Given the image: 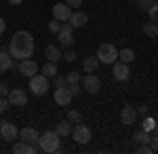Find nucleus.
I'll return each mask as SVG.
<instances>
[{"instance_id":"nucleus-1","label":"nucleus","mask_w":158,"mask_h":154,"mask_svg":"<svg viewBox=\"0 0 158 154\" xmlns=\"http://www.w3.org/2000/svg\"><path fill=\"white\" fill-rule=\"evenodd\" d=\"M9 53L13 59H27L34 55V36L27 30H19L15 32L9 42Z\"/></svg>"},{"instance_id":"nucleus-2","label":"nucleus","mask_w":158,"mask_h":154,"mask_svg":"<svg viewBox=\"0 0 158 154\" xmlns=\"http://www.w3.org/2000/svg\"><path fill=\"white\" fill-rule=\"evenodd\" d=\"M38 148H40L42 152H47V154L59 152L61 150V135L55 129L40 133V137H38Z\"/></svg>"},{"instance_id":"nucleus-3","label":"nucleus","mask_w":158,"mask_h":154,"mask_svg":"<svg viewBox=\"0 0 158 154\" xmlns=\"http://www.w3.org/2000/svg\"><path fill=\"white\" fill-rule=\"evenodd\" d=\"M99 59V63H106V66H112L114 61L118 59V49L114 47L112 42H103V45H99L97 49V55H95Z\"/></svg>"},{"instance_id":"nucleus-4","label":"nucleus","mask_w":158,"mask_h":154,"mask_svg":"<svg viewBox=\"0 0 158 154\" xmlns=\"http://www.w3.org/2000/svg\"><path fill=\"white\" fill-rule=\"evenodd\" d=\"M30 91L38 97H42L44 93H49V78L44 76V74H34L32 78H30Z\"/></svg>"},{"instance_id":"nucleus-5","label":"nucleus","mask_w":158,"mask_h":154,"mask_svg":"<svg viewBox=\"0 0 158 154\" xmlns=\"http://www.w3.org/2000/svg\"><path fill=\"white\" fill-rule=\"evenodd\" d=\"M72 137H74L76 143H89L91 137H93V133H91V129L80 120V122H76V125L72 127Z\"/></svg>"},{"instance_id":"nucleus-6","label":"nucleus","mask_w":158,"mask_h":154,"mask_svg":"<svg viewBox=\"0 0 158 154\" xmlns=\"http://www.w3.org/2000/svg\"><path fill=\"white\" fill-rule=\"evenodd\" d=\"M80 84H82L85 93L95 95V93H99V91H101V78H99V76H95V72H93V74H86V76H82Z\"/></svg>"},{"instance_id":"nucleus-7","label":"nucleus","mask_w":158,"mask_h":154,"mask_svg":"<svg viewBox=\"0 0 158 154\" xmlns=\"http://www.w3.org/2000/svg\"><path fill=\"white\" fill-rule=\"evenodd\" d=\"M0 137H2L4 142H17V137H19L17 125H13L9 120H2V122H0Z\"/></svg>"},{"instance_id":"nucleus-8","label":"nucleus","mask_w":158,"mask_h":154,"mask_svg":"<svg viewBox=\"0 0 158 154\" xmlns=\"http://www.w3.org/2000/svg\"><path fill=\"white\" fill-rule=\"evenodd\" d=\"M112 76L118 80V83H124L129 76H131V70H129V63H124V61H114L112 63Z\"/></svg>"},{"instance_id":"nucleus-9","label":"nucleus","mask_w":158,"mask_h":154,"mask_svg":"<svg viewBox=\"0 0 158 154\" xmlns=\"http://www.w3.org/2000/svg\"><path fill=\"white\" fill-rule=\"evenodd\" d=\"M57 38H59V45L63 49H72L74 45V28L72 25H61V30L57 32Z\"/></svg>"},{"instance_id":"nucleus-10","label":"nucleus","mask_w":158,"mask_h":154,"mask_svg":"<svg viewBox=\"0 0 158 154\" xmlns=\"http://www.w3.org/2000/svg\"><path fill=\"white\" fill-rule=\"evenodd\" d=\"M53 99H55V104L57 106H70V101L74 99V95L70 93V89L68 87H55V93H53Z\"/></svg>"},{"instance_id":"nucleus-11","label":"nucleus","mask_w":158,"mask_h":154,"mask_svg":"<svg viewBox=\"0 0 158 154\" xmlns=\"http://www.w3.org/2000/svg\"><path fill=\"white\" fill-rule=\"evenodd\" d=\"M53 17H55V19H59L61 24H68V21H70V17H72V9H70L65 2H57V4L53 6Z\"/></svg>"},{"instance_id":"nucleus-12","label":"nucleus","mask_w":158,"mask_h":154,"mask_svg":"<svg viewBox=\"0 0 158 154\" xmlns=\"http://www.w3.org/2000/svg\"><path fill=\"white\" fill-rule=\"evenodd\" d=\"M6 99H9V104H11V106L21 108V106L27 104V93H25L23 89H13V91H9Z\"/></svg>"},{"instance_id":"nucleus-13","label":"nucleus","mask_w":158,"mask_h":154,"mask_svg":"<svg viewBox=\"0 0 158 154\" xmlns=\"http://www.w3.org/2000/svg\"><path fill=\"white\" fill-rule=\"evenodd\" d=\"M38 63L32 57H27V59H21V63H19V74L21 76H27V78H32L34 74H38Z\"/></svg>"},{"instance_id":"nucleus-14","label":"nucleus","mask_w":158,"mask_h":154,"mask_svg":"<svg viewBox=\"0 0 158 154\" xmlns=\"http://www.w3.org/2000/svg\"><path fill=\"white\" fill-rule=\"evenodd\" d=\"M137 108L131 106V104H127V106L120 110V122L122 125H135V120H137Z\"/></svg>"},{"instance_id":"nucleus-15","label":"nucleus","mask_w":158,"mask_h":154,"mask_svg":"<svg viewBox=\"0 0 158 154\" xmlns=\"http://www.w3.org/2000/svg\"><path fill=\"white\" fill-rule=\"evenodd\" d=\"M38 137H40V133H38L34 127H25V129H19V139L25 143H38Z\"/></svg>"},{"instance_id":"nucleus-16","label":"nucleus","mask_w":158,"mask_h":154,"mask_svg":"<svg viewBox=\"0 0 158 154\" xmlns=\"http://www.w3.org/2000/svg\"><path fill=\"white\" fill-rule=\"evenodd\" d=\"M89 24V15L85 11H72V17H70V25H72L74 30H78V28H85Z\"/></svg>"},{"instance_id":"nucleus-17","label":"nucleus","mask_w":158,"mask_h":154,"mask_svg":"<svg viewBox=\"0 0 158 154\" xmlns=\"http://www.w3.org/2000/svg\"><path fill=\"white\" fill-rule=\"evenodd\" d=\"M44 57H47V61H57L61 59V49L55 47V45H47L44 47Z\"/></svg>"},{"instance_id":"nucleus-18","label":"nucleus","mask_w":158,"mask_h":154,"mask_svg":"<svg viewBox=\"0 0 158 154\" xmlns=\"http://www.w3.org/2000/svg\"><path fill=\"white\" fill-rule=\"evenodd\" d=\"M9 68H13V57H11V53H9V51H0V76L9 70Z\"/></svg>"},{"instance_id":"nucleus-19","label":"nucleus","mask_w":158,"mask_h":154,"mask_svg":"<svg viewBox=\"0 0 158 154\" xmlns=\"http://www.w3.org/2000/svg\"><path fill=\"white\" fill-rule=\"evenodd\" d=\"M13 152L15 154H34L36 152V146H34V143H25V142L13 143Z\"/></svg>"},{"instance_id":"nucleus-20","label":"nucleus","mask_w":158,"mask_h":154,"mask_svg":"<svg viewBox=\"0 0 158 154\" xmlns=\"http://www.w3.org/2000/svg\"><path fill=\"white\" fill-rule=\"evenodd\" d=\"M55 131L59 133L61 137H68V135H72V122L65 118V120H59L57 125H55Z\"/></svg>"},{"instance_id":"nucleus-21","label":"nucleus","mask_w":158,"mask_h":154,"mask_svg":"<svg viewBox=\"0 0 158 154\" xmlns=\"http://www.w3.org/2000/svg\"><path fill=\"white\" fill-rule=\"evenodd\" d=\"M99 68V59L93 55V57H86V59H82V70L86 72V74H93V72H97Z\"/></svg>"},{"instance_id":"nucleus-22","label":"nucleus","mask_w":158,"mask_h":154,"mask_svg":"<svg viewBox=\"0 0 158 154\" xmlns=\"http://www.w3.org/2000/svg\"><path fill=\"white\" fill-rule=\"evenodd\" d=\"M150 133L143 129H139V131H135V135H133V143H137V146H146V143H150Z\"/></svg>"},{"instance_id":"nucleus-23","label":"nucleus","mask_w":158,"mask_h":154,"mask_svg":"<svg viewBox=\"0 0 158 154\" xmlns=\"http://www.w3.org/2000/svg\"><path fill=\"white\" fill-rule=\"evenodd\" d=\"M40 74H44L47 78H55V76H57V63H55V61H47V63L40 68Z\"/></svg>"},{"instance_id":"nucleus-24","label":"nucleus","mask_w":158,"mask_h":154,"mask_svg":"<svg viewBox=\"0 0 158 154\" xmlns=\"http://www.w3.org/2000/svg\"><path fill=\"white\" fill-rule=\"evenodd\" d=\"M143 34L150 36V38H158V24L156 21H148V24H143Z\"/></svg>"},{"instance_id":"nucleus-25","label":"nucleus","mask_w":158,"mask_h":154,"mask_svg":"<svg viewBox=\"0 0 158 154\" xmlns=\"http://www.w3.org/2000/svg\"><path fill=\"white\" fill-rule=\"evenodd\" d=\"M118 59L120 61H124V63H131V61H135V51L133 49H122L120 53H118Z\"/></svg>"},{"instance_id":"nucleus-26","label":"nucleus","mask_w":158,"mask_h":154,"mask_svg":"<svg viewBox=\"0 0 158 154\" xmlns=\"http://www.w3.org/2000/svg\"><path fill=\"white\" fill-rule=\"evenodd\" d=\"M141 129L148 131V133H152V131L156 129V118H150L146 114V118H143V122H141Z\"/></svg>"},{"instance_id":"nucleus-27","label":"nucleus","mask_w":158,"mask_h":154,"mask_svg":"<svg viewBox=\"0 0 158 154\" xmlns=\"http://www.w3.org/2000/svg\"><path fill=\"white\" fill-rule=\"evenodd\" d=\"M65 80H68V84H80V80H82V76H80V72H68V76H65Z\"/></svg>"},{"instance_id":"nucleus-28","label":"nucleus","mask_w":158,"mask_h":154,"mask_svg":"<svg viewBox=\"0 0 158 154\" xmlns=\"http://www.w3.org/2000/svg\"><path fill=\"white\" fill-rule=\"evenodd\" d=\"M68 120L76 125V122H80V120H82V114H80L78 110H68Z\"/></svg>"},{"instance_id":"nucleus-29","label":"nucleus","mask_w":158,"mask_h":154,"mask_svg":"<svg viewBox=\"0 0 158 154\" xmlns=\"http://www.w3.org/2000/svg\"><path fill=\"white\" fill-rule=\"evenodd\" d=\"M61 25H63V24H61L59 19H55V17H53V19L49 21V32H51V34H57V32L61 30Z\"/></svg>"},{"instance_id":"nucleus-30","label":"nucleus","mask_w":158,"mask_h":154,"mask_svg":"<svg viewBox=\"0 0 158 154\" xmlns=\"http://www.w3.org/2000/svg\"><path fill=\"white\" fill-rule=\"evenodd\" d=\"M156 2H158V0H137V6H139L141 11L148 13V9H150V6H154Z\"/></svg>"},{"instance_id":"nucleus-31","label":"nucleus","mask_w":158,"mask_h":154,"mask_svg":"<svg viewBox=\"0 0 158 154\" xmlns=\"http://www.w3.org/2000/svg\"><path fill=\"white\" fill-rule=\"evenodd\" d=\"M148 15H150V19H152V21H156V24H158V2L154 4V6H150V9H148Z\"/></svg>"},{"instance_id":"nucleus-32","label":"nucleus","mask_w":158,"mask_h":154,"mask_svg":"<svg viewBox=\"0 0 158 154\" xmlns=\"http://www.w3.org/2000/svg\"><path fill=\"white\" fill-rule=\"evenodd\" d=\"M61 57H63V59L68 61V63H72V61H76V59H78V57H76V53H74V51H70V49H65V53H63Z\"/></svg>"},{"instance_id":"nucleus-33","label":"nucleus","mask_w":158,"mask_h":154,"mask_svg":"<svg viewBox=\"0 0 158 154\" xmlns=\"http://www.w3.org/2000/svg\"><path fill=\"white\" fill-rule=\"evenodd\" d=\"M154 152V148L150 146V143H146V146H139L137 148V154H152Z\"/></svg>"},{"instance_id":"nucleus-34","label":"nucleus","mask_w":158,"mask_h":154,"mask_svg":"<svg viewBox=\"0 0 158 154\" xmlns=\"http://www.w3.org/2000/svg\"><path fill=\"white\" fill-rule=\"evenodd\" d=\"M68 89H70V93L76 97V95H80V91H82V84H68Z\"/></svg>"},{"instance_id":"nucleus-35","label":"nucleus","mask_w":158,"mask_h":154,"mask_svg":"<svg viewBox=\"0 0 158 154\" xmlns=\"http://www.w3.org/2000/svg\"><path fill=\"white\" fill-rule=\"evenodd\" d=\"M65 4H68L70 9H80V6H82V0H65Z\"/></svg>"},{"instance_id":"nucleus-36","label":"nucleus","mask_w":158,"mask_h":154,"mask_svg":"<svg viewBox=\"0 0 158 154\" xmlns=\"http://www.w3.org/2000/svg\"><path fill=\"white\" fill-rule=\"evenodd\" d=\"M9 91H11V89H9V84L0 80V97H6V95H9Z\"/></svg>"},{"instance_id":"nucleus-37","label":"nucleus","mask_w":158,"mask_h":154,"mask_svg":"<svg viewBox=\"0 0 158 154\" xmlns=\"http://www.w3.org/2000/svg\"><path fill=\"white\" fill-rule=\"evenodd\" d=\"M55 87H68L65 76H55Z\"/></svg>"},{"instance_id":"nucleus-38","label":"nucleus","mask_w":158,"mask_h":154,"mask_svg":"<svg viewBox=\"0 0 158 154\" xmlns=\"http://www.w3.org/2000/svg\"><path fill=\"white\" fill-rule=\"evenodd\" d=\"M9 106H11V104H9V99H6V97H0V114H2Z\"/></svg>"},{"instance_id":"nucleus-39","label":"nucleus","mask_w":158,"mask_h":154,"mask_svg":"<svg viewBox=\"0 0 158 154\" xmlns=\"http://www.w3.org/2000/svg\"><path fill=\"white\" fill-rule=\"evenodd\" d=\"M150 146L154 148V152H156V150H158V133H154V135L150 137Z\"/></svg>"},{"instance_id":"nucleus-40","label":"nucleus","mask_w":158,"mask_h":154,"mask_svg":"<svg viewBox=\"0 0 158 154\" xmlns=\"http://www.w3.org/2000/svg\"><path fill=\"white\" fill-rule=\"evenodd\" d=\"M137 114H143V116L148 114V106H146V104H141V106H137Z\"/></svg>"},{"instance_id":"nucleus-41","label":"nucleus","mask_w":158,"mask_h":154,"mask_svg":"<svg viewBox=\"0 0 158 154\" xmlns=\"http://www.w3.org/2000/svg\"><path fill=\"white\" fill-rule=\"evenodd\" d=\"M4 30H6V24H4V19L0 17V36L4 34Z\"/></svg>"},{"instance_id":"nucleus-42","label":"nucleus","mask_w":158,"mask_h":154,"mask_svg":"<svg viewBox=\"0 0 158 154\" xmlns=\"http://www.w3.org/2000/svg\"><path fill=\"white\" fill-rule=\"evenodd\" d=\"M6 2H9V4H15V6H17V4H21L23 0H6Z\"/></svg>"}]
</instances>
